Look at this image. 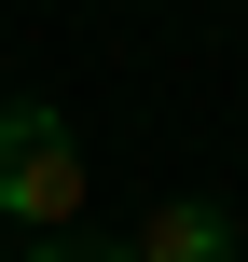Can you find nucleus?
Segmentation results:
<instances>
[{
  "label": "nucleus",
  "instance_id": "obj_1",
  "mask_svg": "<svg viewBox=\"0 0 248 262\" xmlns=\"http://www.w3.org/2000/svg\"><path fill=\"white\" fill-rule=\"evenodd\" d=\"M83 193H97V166H83L69 111H41V97H0V221L41 249V235H69V221H83Z\"/></svg>",
  "mask_w": 248,
  "mask_h": 262
},
{
  "label": "nucleus",
  "instance_id": "obj_2",
  "mask_svg": "<svg viewBox=\"0 0 248 262\" xmlns=\"http://www.w3.org/2000/svg\"><path fill=\"white\" fill-rule=\"evenodd\" d=\"M124 249H138V262H235V207H221V193H166Z\"/></svg>",
  "mask_w": 248,
  "mask_h": 262
},
{
  "label": "nucleus",
  "instance_id": "obj_3",
  "mask_svg": "<svg viewBox=\"0 0 248 262\" xmlns=\"http://www.w3.org/2000/svg\"><path fill=\"white\" fill-rule=\"evenodd\" d=\"M28 262H138V249H83V235H41Z\"/></svg>",
  "mask_w": 248,
  "mask_h": 262
}]
</instances>
